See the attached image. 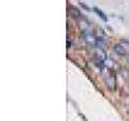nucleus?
<instances>
[{
  "label": "nucleus",
  "mask_w": 129,
  "mask_h": 121,
  "mask_svg": "<svg viewBox=\"0 0 129 121\" xmlns=\"http://www.w3.org/2000/svg\"><path fill=\"white\" fill-rule=\"evenodd\" d=\"M81 35H83V39L87 41L90 47L97 45V37L93 35V32L90 30H83L81 31Z\"/></svg>",
  "instance_id": "obj_1"
},
{
  "label": "nucleus",
  "mask_w": 129,
  "mask_h": 121,
  "mask_svg": "<svg viewBox=\"0 0 129 121\" xmlns=\"http://www.w3.org/2000/svg\"><path fill=\"white\" fill-rule=\"evenodd\" d=\"M105 83H106V85L109 86L110 89H112V90L116 88V79H115V76H114L112 73H109V75L106 76V77H105Z\"/></svg>",
  "instance_id": "obj_2"
},
{
  "label": "nucleus",
  "mask_w": 129,
  "mask_h": 121,
  "mask_svg": "<svg viewBox=\"0 0 129 121\" xmlns=\"http://www.w3.org/2000/svg\"><path fill=\"white\" fill-rule=\"evenodd\" d=\"M114 52L117 54V56H126V48L123 45V44H115L114 45Z\"/></svg>",
  "instance_id": "obj_3"
},
{
  "label": "nucleus",
  "mask_w": 129,
  "mask_h": 121,
  "mask_svg": "<svg viewBox=\"0 0 129 121\" xmlns=\"http://www.w3.org/2000/svg\"><path fill=\"white\" fill-rule=\"evenodd\" d=\"M69 14L72 16V17H76V18H79V17L81 16L79 10H78L76 8H74V7H70V8H69Z\"/></svg>",
  "instance_id": "obj_4"
},
{
  "label": "nucleus",
  "mask_w": 129,
  "mask_h": 121,
  "mask_svg": "<svg viewBox=\"0 0 129 121\" xmlns=\"http://www.w3.org/2000/svg\"><path fill=\"white\" fill-rule=\"evenodd\" d=\"M93 9H94V12H95L97 14H98V16H100V17H101V18H102V19L105 21V22H107V17H106V14H105V13L102 12V10H101V9H100L98 7H94Z\"/></svg>",
  "instance_id": "obj_5"
},
{
  "label": "nucleus",
  "mask_w": 129,
  "mask_h": 121,
  "mask_svg": "<svg viewBox=\"0 0 129 121\" xmlns=\"http://www.w3.org/2000/svg\"><path fill=\"white\" fill-rule=\"evenodd\" d=\"M80 5H81L83 8H85V9H88V10H89V7H88V5H85L84 3H80Z\"/></svg>",
  "instance_id": "obj_6"
},
{
  "label": "nucleus",
  "mask_w": 129,
  "mask_h": 121,
  "mask_svg": "<svg viewBox=\"0 0 129 121\" xmlns=\"http://www.w3.org/2000/svg\"><path fill=\"white\" fill-rule=\"evenodd\" d=\"M126 61H128V63H129V56H126Z\"/></svg>",
  "instance_id": "obj_7"
}]
</instances>
